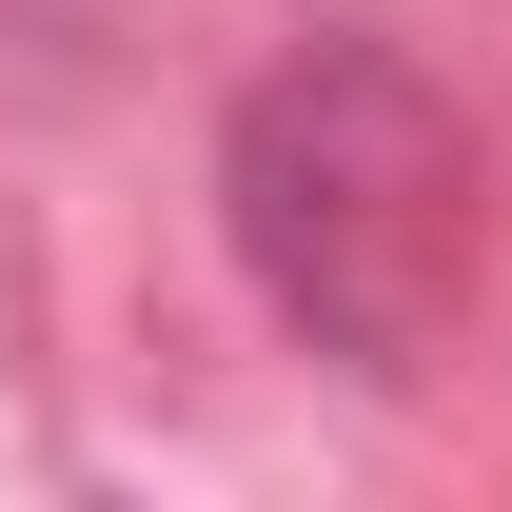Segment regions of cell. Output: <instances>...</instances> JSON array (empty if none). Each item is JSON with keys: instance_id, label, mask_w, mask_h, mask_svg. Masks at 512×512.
Returning <instances> with one entry per match:
<instances>
[{"instance_id": "cell-1", "label": "cell", "mask_w": 512, "mask_h": 512, "mask_svg": "<svg viewBox=\"0 0 512 512\" xmlns=\"http://www.w3.org/2000/svg\"><path fill=\"white\" fill-rule=\"evenodd\" d=\"M217 237H237L256 316L335 355V375H434L453 296H473V119L434 60L394 40H296L237 79L217 119Z\"/></svg>"}]
</instances>
